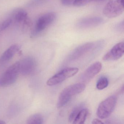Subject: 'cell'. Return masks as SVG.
I'll list each match as a JSON object with an SVG mask.
<instances>
[{
	"label": "cell",
	"mask_w": 124,
	"mask_h": 124,
	"mask_svg": "<svg viewBox=\"0 0 124 124\" xmlns=\"http://www.w3.org/2000/svg\"><path fill=\"white\" fill-rule=\"evenodd\" d=\"M108 80L107 78L105 77H101L96 83V88L100 90H103L108 86Z\"/></svg>",
	"instance_id": "obj_16"
},
{
	"label": "cell",
	"mask_w": 124,
	"mask_h": 124,
	"mask_svg": "<svg viewBox=\"0 0 124 124\" xmlns=\"http://www.w3.org/2000/svg\"><path fill=\"white\" fill-rule=\"evenodd\" d=\"M47 0H31L27 6L29 8H33L40 5L45 2Z\"/></svg>",
	"instance_id": "obj_20"
},
{
	"label": "cell",
	"mask_w": 124,
	"mask_h": 124,
	"mask_svg": "<svg viewBox=\"0 0 124 124\" xmlns=\"http://www.w3.org/2000/svg\"><path fill=\"white\" fill-rule=\"evenodd\" d=\"M123 42L117 43L111 50L104 55L103 59L104 61H115L119 59L124 54Z\"/></svg>",
	"instance_id": "obj_8"
},
{
	"label": "cell",
	"mask_w": 124,
	"mask_h": 124,
	"mask_svg": "<svg viewBox=\"0 0 124 124\" xmlns=\"http://www.w3.org/2000/svg\"><path fill=\"white\" fill-rule=\"evenodd\" d=\"M43 118L40 114H36L29 117L27 120L28 124H41L43 123Z\"/></svg>",
	"instance_id": "obj_15"
},
{
	"label": "cell",
	"mask_w": 124,
	"mask_h": 124,
	"mask_svg": "<svg viewBox=\"0 0 124 124\" xmlns=\"http://www.w3.org/2000/svg\"><path fill=\"white\" fill-rule=\"evenodd\" d=\"M56 18V14L53 12L47 13L40 16L37 21L34 29L32 32V37H35L45 29L54 22Z\"/></svg>",
	"instance_id": "obj_6"
},
{
	"label": "cell",
	"mask_w": 124,
	"mask_h": 124,
	"mask_svg": "<svg viewBox=\"0 0 124 124\" xmlns=\"http://www.w3.org/2000/svg\"><path fill=\"white\" fill-rule=\"evenodd\" d=\"M88 114V109L84 108L79 112L72 123L75 124H82L85 123Z\"/></svg>",
	"instance_id": "obj_14"
},
{
	"label": "cell",
	"mask_w": 124,
	"mask_h": 124,
	"mask_svg": "<svg viewBox=\"0 0 124 124\" xmlns=\"http://www.w3.org/2000/svg\"><path fill=\"white\" fill-rule=\"evenodd\" d=\"M78 71L79 69L77 67H68L63 69L48 79L47 85L53 86L61 83L67 79L74 76Z\"/></svg>",
	"instance_id": "obj_5"
},
{
	"label": "cell",
	"mask_w": 124,
	"mask_h": 124,
	"mask_svg": "<svg viewBox=\"0 0 124 124\" xmlns=\"http://www.w3.org/2000/svg\"><path fill=\"white\" fill-rule=\"evenodd\" d=\"M19 62V72L24 75L31 74L34 71L36 66L35 59L31 56H27Z\"/></svg>",
	"instance_id": "obj_7"
},
{
	"label": "cell",
	"mask_w": 124,
	"mask_h": 124,
	"mask_svg": "<svg viewBox=\"0 0 124 124\" xmlns=\"http://www.w3.org/2000/svg\"><path fill=\"white\" fill-rule=\"evenodd\" d=\"M75 0H62V5L65 6L71 5L74 3Z\"/></svg>",
	"instance_id": "obj_21"
},
{
	"label": "cell",
	"mask_w": 124,
	"mask_h": 124,
	"mask_svg": "<svg viewBox=\"0 0 124 124\" xmlns=\"http://www.w3.org/2000/svg\"><path fill=\"white\" fill-rule=\"evenodd\" d=\"M19 50V46L18 45L11 46L3 53L0 58V63L3 64L8 62L13 58Z\"/></svg>",
	"instance_id": "obj_12"
},
{
	"label": "cell",
	"mask_w": 124,
	"mask_h": 124,
	"mask_svg": "<svg viewBox=\"0 0 124 124\" xmlns=\"http://www.w3.org/2000/svg\"><path fill=\"white\" fill-rule=\"evenodd\" d=\"M94 45L93 43L90 42L80 46L71 54L69 57L70 60L73 61L79 59L93 49Z\"/></svg>",
	"instance_id": "obj_10"
},
{
	"label": "cell",
	"mask_w": 124,
	"mask_h": 124,
	"mask_svg": "<svg viewBox=\"0 0 124 124\" xmlns=\"http://www.w3.org/2000/svg\"><path fill=\"white\" fill-rule=\"evenodd\" d=\"M85 85L83 83H77L67 86L62 91L59 97L57 106L61 108L66 105L74 96L84 91Z\"/></svg>",
	"instance_id": "obj_1"
},
{
	"label": "cell",
	"mask_w": 124,
	"mask_h": 124,
	"mask_svg": "<svg viewBox=\"0 0 124 124\" xmlns=\"http://www.w3.org/2000/svg\"><path fill=\"white\" fill-rule=\"evenodd\" d=\"M29 18L26 11L22 8H17L13 11L12 14V20L16 23H23Z\"/></svg>",
	"instance_id": "obj_13"
},
{
	"label": "cell",
	"mask_w": 124,
	"mask_h": 124,
	"mask_svg": "<svg viewBox=\"0 0 124 124\" xmlns=\"http://www.w3.org/2000/svg\"><path fill=\"white\" fill-rule=\"evenodd\" d=\"M19 62H16L8 68L0 77V86H7L14 83L18 78Z\"/></svg>",
	"instance_id": "obj_3"
},
{
	"label": "cell",
	"mask_w": 124,
	"mask_h": 124,
	"mask_svg": "<svg viewBox=\"0 0 124 124\" xmlns=\"http://www.w3.org/2000/svg\"><path fill=\"white\" fill-rule=\"evenodd\" d=\"M5 121H3V120H0V124H5Z\"/></svg>",
	"instance_id": "obj_23"
},
{
	"label": "cell",
	"mask_w": 124,
	"mask_h": 124,
	"mask_svg": "<svg viewBox=\"0 0 124 124\" xmlns=\"http://www.w3.org/2000/svg\"><path fill=\"white\" fill-rule=\"evenodd\" d=\"M93 0H75L73 5L76 7L85 6L93 1Z\"/></svg>",
	"instance_id": "obj_19"
},
{
	"label": "cell",
	"mask_w": 124,
	"mask_h": 124,
	"mask_svg": "<svg viewBox=\"0 0 124 124\" xmlns=\"http://www.w3.org/2000/svg\"><path fill=\"white\" fill-rule=\"evenodd\" d=\"M93 124H104L99 119H93L92 122Z\"/></svg>",
	"instance_id": "obj_22"
},
{
	"label": "cell",
	"mask_w": 124,
	"mask_h": 124,
	"mask_svg": "<svg viewBox=\"0 0 124 124\" xmlns=\"http://www.w3.org/2000/svg\"><path fill=\"white\" fill-rule=\"evenodd\" d=\"M124 0H109L103 10L104 15L108 18L117 17L124 11Z\"/></svg>",
	"instance_id": "obj_4"
},
{
	"label": "cell",
	"mask_w": 124,
	"mask_h": 124,
	"mask_svg": "<svg viewBox=\"0 0 124 124\" xmlns=\"http://www.w3.org/2000/svg\"><path fill=\"white\" fill-rule=\"evenodd\" d=\"M102 64L101 62H97L91 65L81 76V79L83 82H86L94 77L101 70Z\"/></svg>",
	"instance_id": "obj_9"
},
{
	"label": "cell",
	"mask_w": 124,
	"mask_h": 124,
	"mask_svg": "<svg viewBox=\"0 0 124 124\" xmlns=\"http://www.w3.org/2000/svg\"><path fill=\"white\" fill-rule=\"evenodd\" d=\"M83 107V105L82 104H80V105H78L76 107L72 110L69 117V122H73L74 120L76 117V116H77L80 110Z\"/></svg>",
	"instance_id": "obj_17"
},
{
	"label": "cell",
	"mask_w": 124,
	"mask_h": 124,
	"mask_svg": "<svg viewBox=\"0 0 124 124\" xmlns=\"http://www.w3.org/2000/svg\"><path fill=\"white\" fill-rule=\"evenodd\" d=\"M13 20L11 18H8L5 20L1 24L0 26L1 31H4L8 28L13 22Z\"/></svg>",
	"instance_id": "obj_18"
},
{
	"label": "cell",
	"mask_w": 124,
	"mask_h": 124,
	"mask_svg": "<svg viewBox=\"0 0 124 124\" xmlns=\"http://www.w3.org/2000/svg\"><path fill=\"white\" fill-rule=\"evenodd\" d=\"M101 18L98 17L86 18L82 19L78 23V27L80 28H87L98 26L103 22Z\"/></svg>",
	"instance_id": "obj_11"
},
{
	"label": "cell",
	"mask_w": 124,
	"mask_h": 124,
	"mask_svg": "<svg viewBox=\"0 0 124 124\" xmlns=\"http://www.w3.org/2000/svg\"><path fill=\"white\" fill-rule=\"evenodd\" d=\"M117 98L115 95H112L102 101L97 109V116L100 119L108 118L111 114L116 106Z\"/></svg>",
	"instance_id": "obj_2"
}]
</instances>
